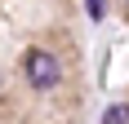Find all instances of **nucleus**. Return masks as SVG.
Masks as SVG:
<instances>
[{
  "mask_svg": "<svg viewBox=\"0 0 129 124\" xmlns=\"http://www.w3.org/2000/svg\"><path fill=\"white\" fill-rule=\"evenodd\" d=\"M27 80L36 89H53L58 84V62H53V53H45V49L27 53Z\"/></svg>",
  "mask_w": 129,
  "mask_h": 124,
  "instance_id": "obj_1",
  "label": "nucleus"
},
{
  "mask_svg": "<svg viewBox=\"0 0 129 124\" xmlns=\"http://www.w3.org/2000/svg\"><path fill=\"white\" fill-rule=\"evenodd\" d=\"M125 120H129V115H125V106H111V111L103 115V124H125Z\"/></svg>",
  "mask_w": 129,
  "mask_h": 124,
  "instance_id": "obj_2",
  "label": "nucleus"
},
{
  "mask_svg": "<svg viewBox=\"0 0 129 124\" xmlns=\"http://www.w3.org/2000/svg\"><path fill=\"white\" fill-rule=\"evenodd\" d=\"M89 13L98 18V13H103V0H89Z\"/></svg>",
  "mask_w": 129,
  "mask_h": 124,
  "instance_id": "obj_3",
  "label": "nucleus"
}]
</instances>
